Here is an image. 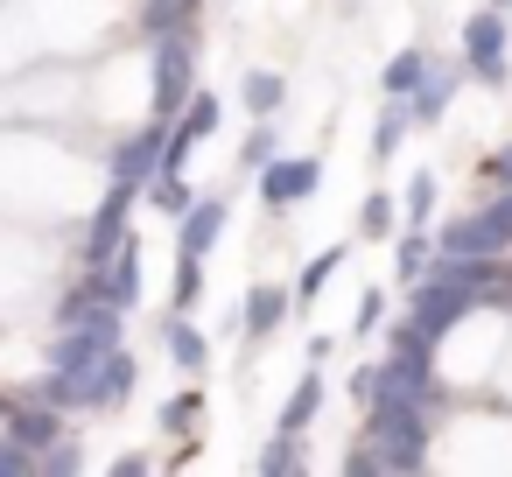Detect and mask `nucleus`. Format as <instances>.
Returning a JSON list of instances; mask_svg holds the SVG:
<instances>
[{"mask_svg":"<svg viewBox=\"0 0 512 477\" xmlns=\"http://www.w3.org/2000/svg\"><path fill=\"white\" fill-rule=\"evenodd\" d=\"M365 442H372L379 470H421L428 463V407H414V400L372 407L365 414Z\"/></svg>","mask_w":512,"mask_h":477,"instance_id":"nucleus-1","label":"nucleus"},{"mask_svg":"<svg viewBox=\"0 0 512 477\" xmlns=\"http://www.w3.org/2000/svg\"><path fill=\"white\" fill-rule=\"evenodd\" d=\"M148 43H155V120H176L197 85V43H190V29H169Z\"/></svg>","mask_w":512,"mask_h":477,"instance_id":"nucleus-2","label":"nucleus"},{"mask_svg":"<svg viewBox=\"0 0 512 477\" xmlns=\"http://www.w3.org/2000/svg\"><path fill=\"white\" fill-rule=\"evenodd\" d=\"M407 288H414V295H407V323H414L428 344H435L449 323H463V316L477 309V295L456 288V281H442V274H421V281H407Z\"/></svg>","mask_w":512,"mask_h":477,"instance_id":"nucleus-3","label":"nucleus"},{"mask_svg":"<svg viewBox=\"0 0 512 477\" xmlns=\"http://www.w3.org/2000/svg\"><path fill=\"white\" fill-rule=\"evenodd\" d=\"M505 43H512L505 8H477V15L463 22V64H470V78L505 85Z\"/></svg>","mask_w":512,"mask_h":477,"instance_id":"nucleus-4","label":"nucleus"},{"mask_svg":"<svg viewBox=\"0 0 512 477\" xmlns=\"http://www.w3.org/2000/svg\"><path fill=\"white\" fill-rule=\"evenodd\" d=\"M120 330H127V309H99L92 323H71V330H57V344H50V365H92V358H106L113 344H120Z\"/></svg>","mask_w":512,"mask_h":477,"instance_id":"nucleus-5","label":"nucleus"},{"mask_svg":"<svg viewBox=\"0 0 512 477\" xmlns=\"http://www.w3.org/2000/svg\"><path fill=\"white\" fill-rule=\"evenodd\" d=\"M260 176V204L267 211H288V204H302L316 183H323V162L316 155H274L267 169H253Z\"/></svg>","mask_w":512,"mask_h":477,"instance_id":"nucleus-6","label":"nucleus"},{"mask_svg":"<svg viewBox=\"0 0 512 477\" xmlns=\"http://www.w3.org/2000/svg\"><path fill=\"white\" fill-rule=\"evenodd\" d=\"M92 288H99V302H113V309H134V302H141V239H134V232H120V246L92 267Z\"/></svg>","mask_w":512,"mask_h":477,"instance_id":"nucleus-7","label":"nucleus"},{"mask_svg":"<svg viewBox=\"0 0 512 477\" xmlns=\"http://www.w3.org/2000/svg\"><path fill=\"white\" fill-rule=\"evenodd\" d=\"M162 134H169V127L155 120V127H141V134H127V141L113 148V162H106V169H113V183H120V190H141V183L155 176V162H162Z\"/></svg>","mask_w":512,"mask_h":477,"instance_id":"nucleus-8","label":"nucleus"},{"mask_svg":"<svg viewBox=\"0 0 512 477\" xmlns=\"http://www.w3.org/2000/svg\"><path fill=\"white\" fill-rule=\"evenodd\" d=\"M0 428H8V435L36 456L43 442H57V435H64V414H57L50 400H8V407H0Z\"/></svg>","mask_w":512,"mask_h":477,"instance_id":"nucleus-9","label":"nucleus"},{"mask_svg":"<svg viewBox=\"0 0 512 477\" xmlns=\"http://www.w3.org/2000/svg\"><path fill=\"white\" fill-rule=\"evenodd\" d=\"M127 211H134V190H106V204L92 211V232H85V267H99L113 246H120V232H127Z\"/></svg>","mask_w":512,"mask_h":477,"instance_id":"nucleus-10","label":"nucleus"},{"mask_svg":"<svg viewBox=\"0 0 512 477\" xmlns=\"http://www.w3.org/2000/svg\"><path fill=\"white\" fill-rule=\"evenodd\" d=\"M218 232H225V197H190V211L176 218V253H211L218 246Z\"/></svg>","mask_w":512,"mask_h":477,"instance_id":"nucleus-11","label":"nucleus"},{"mask_svg":"<svg viewBox=\"0 0 512 477\" xmlns=\"http://www.w3.org/2000/svg\"><path fill=\"white\" fill-rule=\"evenodd\" d=\"M435 253H505V225L491 211H470V218L435 232Z\"/></svg>","mask_w":512,"mask_h":477,"instance_id":"nucleus-12","label":"nucleus"},{"mask_svg":"<svg viewBox=\"0 0 512 477\" xmlns=\"http://www.w3.org/2000/svg\"><path fill=\"white\" fill-rule=\"evenodd\" d=\"M288 302H295L288 288L253 281V288H246V309H239V330H246V337H274V330H281V316H288Z\"/></svg>","mask_w":512,"mask_h":477,"instance_id":"nucleus-13","label":"nucleus"},{"mask_svg":"<svg viewBox=\"0 0 512 477\" xmlns=\"http://www.w3.org/2000/svg\"><path fill=\"white\" fill-rule=\"evenodd\" d=\"M449 99H456V71H435V64H428L421 85L407 92V120H414V127H435V120L449 113Z\"/></svg>","mask_w":512,"mask_h":477,"instance_id":"nucleus-14","label":"nucleus"},{"mask_svg":"<svg viewBox=\"0 0 512 477\" xmlns=\"http://www.w3.org/2000/svg\"><path fill=\"white\" fill-rule=\"evenodd\" d=\"M281 99H288V85H281V71H246V78H239V106H246V113H260V120H274V113H281Z\"/></svg>","mask_w":512,"mask_h":477,"instance_id":"nucleus-15","label":"nucleus"},{"mask_svg":"<svg viewBox=\"0 0 512 477\" xmlns=\"http://www.w3.org/2000/svg\"><path fill=\"white\" fill-rule=\"evenodd\" d=\"M316 407H323V372H302V379H295V393H288V407H281V428H288V435H302V428L316 421Z\"/></svg>","mask_w":512,"mask_h":477,"instance_id":"nucleus-16","label":"nucleus"},{"mask_svg":"<svg viewBox=\"0 0 512 477\" xmlns=\"http://www.w3.org/2000/svg\"><path fill=\"white\" fill-rule=\"evenodd\" d=\"M197 22V0H141V36H169Z\"/></svg>","mask_w":512,"mask_h":477,"instance_id":"nucleus-17","label":"nucleus"},{"mask_svg":"<svg viewBox=\"0 0 512 477\" xmlns=\"http://www.w3.org/2000/svg\"><path fill=\"white\" fill-rule=\"evenodd\" d=\"M407 127H414V120H407V99H386V113H379V127H372V162H393Z\"/></svg>","mask_w":512,"mask_h":477,"instance_id":"nucleus-18","label":"nucleus"},{"mask_svg":"<svg viewBox=\"0 0 512 477\" xmlns=\"http://www.w3.org/2000/svg\"><path fill=\"white\" fill-rule=\"evenodd\" d=\"M162 337H169V358H176L183 372H204V358H211V344H204V330H197V323H183V316H176V323H169Z\"/></svg>","mask_w":512,"mask_h":477,"instance_id":"nucleus-19","label":"nucleus"},{"mask_svg":"<svg viewBox=\"0 0 512 477\" xmlns=\"http://www.w3.org/2000/svg\"><path fill=\"white\" fill-rule=\"evenodd\" d=\"M421 71H428V50H400L386 71H379V85H386V99H407L414 85H421Z\"/></svg>","mask_w":512,"mask_h":477,"instance_id":"nucleus-20","label":"nucleus"},{"mask_svg":"<svg viewBox=\"0 0 512 477\" xmlns=\"http://www.w3.org/2000/svg\"><path fill=\"white\" fill-rule=\"evenodd\" d=\"M99 372H106V400H113V407H120L134 386H141V365H134V351H120V344L99 358Z\"/></svg>","mask_w":512,"mask_h":477,"instance_id":"nucleus-21","label":"nucleus"},{"mask_svg":"<svg viewBox=\"0 0 512 477\" xmlns=\"http://www.w3.org/2000/svg\"><path fill=\"white\" fill-rule=\"evenodd\" d=\"M141 190H148V197H155V211H169V218H183V211H190V197H197V190H190L183 176H169V169H155Z\"/></svg>","mask_w":512,"mask_h":477,"instance_id":"nucleus-22","label":"nucleus"},{"mask_svg":"<svg viewBox=\"0 0 512 477\" xmlns=\"http://www.w3.org/2000/svg\"><path fill=\"white\" fill-rule=\"evenodd\" d=\"M309 456H302V435H288V428H274V442L260 449V470L267 477H288V470H302Z\"/></svg>","mask_w":512,"mask_h":477,"instance_id":"nucleus-23","label":"nucleus"},{"mask_svg":"<svg viewBox=\"0 0 512 477\" xmlns=\"http://www.w3.org/2000/svg\"><path fill=\"white\" fill-rule=\"evenodd\" d=\"M218 120H225V106H218L211 92H197V85H190V113H183V134H190V141H204V134H218Z\"/></svg>","mask_w":512,"mask_h":477,"instance_id":"nucleus-24","label":"nucleus"},{"mask_svg":"<svg viewBox=\"0 0 512 477\" xmlns=\"http://www.w3.org/2000/svg\"><path fill=\"white\" fill-rule=\"evenodd\" d=\"M393 218H400V204H393L386 190H372V197L358 204V232H365V239H386V232H393Z\"/></svg>","mask_w":512,"mask_h":477,"instance_id":"nucleus-25","label":"nucleus"},{"mask_svg":"<svg viewBox=\"0 0 512 477\" xmlns=\"http://www.w3.org/2000/svg\"><path fill=\"white\" fill-rule=\"evenodd\" d=\"M428 253H435V239L407 232V239L393 246V274H400V281H421V274H428Z\"/></svg>","mask_w":512,"mask_h":477,"instance_id":"nucleus-26","label":"nucleus"},{"mask_svg":"<svg viewBox=\"0 0 512 477\" xmlns=\"http://www.w3.org/2000/svg\"><path fill=\"white\" fill-rule=\"evenodd\" d=\"M344 267V246H330V253H316L309 267H302V281H295V302H309V295H323V281Z\"/></svg>","mask_w":512,"mask_h":477,"instance_id":"nucleus-27","label":"nucleus"},{"mask_svg":"<svg viewBox=\"0 0 512 477\" xmlns=\"http://www.w3.org/2000/svg\"><path fill=\"white\" fill-rule=\"evenodd\" d=\"M36 470H50V477H64V470H85V449H78L71 435H57V442H43V449H36Z\"/></svg>","mask_w":512,"mask_h":477,"instance_id":"nucleus-28","label":"nucleus"},{"mask_svg":"<svg viewBox=\"0 0 512 477\" xmlns=\"http://www.w3.org/2000/svg\"><path fill=\"white\" fill-rule=\"evenodd\" d=\"M197 295H204V260L176 253V309H197Z\"/></svg>","mask_w":512,"mask_h":477,"instance_id":"nucleus-29","label":"nucleus"},{"mask_svg":"<svg viewBox=\"0 0 512 477\" xmlns=\"http://www.w3.org/2000/svg\"><path fill=\"white\" fill-rule=\"evenodd\" d=\"M274 148H281V141H274V127L260 120V127L239 141V169H267V162H274Z\"/></svg>","mask_w":512,"mask_h":477,"instance_id":"nucleus-30","label":"nucleus"},{"mask_svg":"<svg viewBox=\"0 0 512 477\" xmlns=\"http://www.w3.org/2000/svg\"><path fill=\"white\" fill-rule=\"evenodd\" d=\"M428 211H435V176L414 169L407 176V225H428Z\"/></svg>","mask_w":512,"mask_h":477,"instance_id":"nucleus-31","label":"nucleus"},{"mask_svg":"<svg viewBox=\"0 0 512 477\" xmlns=\"http://www.w3.org/2000/svg\"><path fill=\"white\" fill-rule=\"evenodd\" d=\"M162 428H169V435L197 428V393H176V400H162Z\"/></svg>","mask_w":512,"mask_h":477,"instance_id":"nucleus-32","label":"nucleus"},{"mask_svg":"<svg viewBox=\"0 0 512 477\" xmlns=\"http://www.w3.org/2000/svg\"><path fill=\"white\" fill-rule=\"evenodd\" d=\"M344 477H379V456H372V442H365V435L344 449Z\"/></svg>","mask_w":512,"mask_h":477,"instance_id":"nucleus-33","label":"nucleus"},{"mask_svg":"<svg viewBox=\"0 0 512 477\" xmlns=\"http://www.w3.org/2000/svg\"><path fill=\"white\" fill-rule=\"evenodd\" d=\"M379 323H386V295H379V288H365V295H358V323H351V330H379Z\"/></svg>","mask_w":512,"mask_h":477,"instance_id":"nucleus-34","label":"nucleus"},{"mask_svg":"<svg viewBox=\"0 0 512 477\" xmlns=\"http://www.w3.org/2000/svg\"><path fill=\"white\" fill-rule=\"evenodd\" d=\"M484 211H491V218H498V225H505V232H512V183H505V190H498V197H491V204H484Z\"/></svg>","mask_w":512,"mask_h":477,"instance_id":"nucleus-35","label":"nucleus"},{"mask_svg":"<svg viewBox=\"0 0 512 477\" xmlns=\"http://www.w3.org/2000/svg\"><path fill=\"white\" fill-rule=\"evenodd\" d=\"M484 169H491V176H498V183H512V148H505V155H491V162H484Z\"/></svg>","mask_w":512,"mask_h":477,"instance_id":"nucleus-36","label":"nucleus"},{"mask_svg":"<svg viewBox=\"0 0 512 477\" xmlns=\"http://www.w3.org/2000/svg\"><path fill=\"white\" fill-rule=\"evenodd\" d=\"M491 8H512V0H491Z\"/></svg>","mask_w":512,"mask_h":477,"instance_id":"nucleus-37","label":"nucleus"},{"mask_svg":"<svg viewBox=\"0 0 512 477\" xmlns=\"http://www.w3.org/2000/svg\"><path fill=\"white\" fill-rule=\"evenodd\" d=\"M505 253H512V232H505Z\"/></svg>","mask_w":512,"mask_h":477,"instance_id":"nucleus-38","label":"nucleus"}]
</instances>
